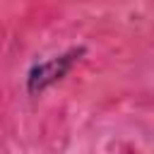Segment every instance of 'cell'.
I'll use <instances>...</instances> for the list:
<instances>
[{"label": "cell", "mask_w": 154, "mask_h": 154, "mask_svg": "<svg viewBox=\"0 0 154 154\" xmlns=\"http://www.w3.org/2000/svg\"><path fill=\"white\" fill-rule=\"evenodd\" d=\"M84 53H87L84 46H72V48H67L58 55H51L46 60L34 63L26 70V94L29 96H41L46 89L63 82L70 75V70L82 60Z\"/></svg>", "instance_id": "obj_1"}]
</instances>
